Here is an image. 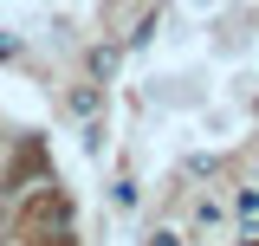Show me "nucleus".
Masks as SVG:
<instances>
[{"mask_svg":"<svg viewBox=\"0 0 259 246\" xmlns=\"http://www.w3.org/2000/svg\"><path fill=\"white\" fill-rule=\"evenodd\" d=\"M156 246H182V233H156Z\"/></svg>","mask_w":259,"mask_h":246,"instance_id":"obj_3","label":"nucleus"},{"mask_svg":"<svg viewBox=\"0 0 259 246\" xmlns=\"http://www.w3.org/2000/svg\"><path fill=\"white\" fill-rule=\"evenodd\" d=\"M233 214L246 220V227H259V188H240V201H233Z\"/></svg>","mask_w":259,"mask_h":246,"instance_id":"obj_1","label":"nucleus"},{"mask_svg":"<svg viewBox=\"0 0 259 246\" xmlns=\"http://www.w3.org/2000/svg\"><path fill=\"white\" fill-rule=\"evenodd\" d=\"M0 59H20V39L13 32H0Z\"/></svg>","mask_w":259,"mask_h":246,"instance_id":"obj_2","label":"nucleus"},{"mask_svg":"<svg viewBox=\"0 0 259 246\" xmlns=\"http://www.w3.org/2000/svg\"><path fill=\"white\" fill-rule=\"evenodd\" d=\"M253 188H259V182H253Z\"/></svg>","mask_w":259,"mask_h":246,"instance_id":"obj_4","label":"nucleus"}]
</instances>
